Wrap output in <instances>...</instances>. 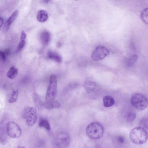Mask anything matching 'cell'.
I'll list each match as a JSON object with an SVG mask.
<instances>
[{
	"label": "cell",
	"instance_id": "23",
	"mask_svg": "<svg viewBox=\"0 0 148 148\" xmlns=\"http://www.w3.org/2000/svg\"><path fill=\"white\" fill-rule=\"evenodd\" d=\"M18 95V92L17 90H14L9 99L8 102L12 103L15 102L17 100Z\"/></svg>",
	"mask_w": 148,
	"mask_h": 148
},
{
	"label": "cell",
	"instance_id": "29",
	"mask_svg": "<svg viewBox=\"0 0 148 148\" xmlns=\"http://www.w3.org/2000/svg\"><path fill=\"white\" fill-rule=\"evenodd\" d=\"M43 1L45 2H49L50 1L49 0H44V1Z\"/></svg>",
	"mask_w": 148,
	"mask_h": 148
},
{
	"label": "cell",
	"instance_id": "14",
	"mask_svg": "<svg viewBox=\"0 0 148 148\" xmlns=\"http://www.w3.org/2000/svg\"><path fill=\"white\" fill-rule=\"evenodd\" d=\"M26 34L25 32L23 31L21 34L19 42L17 47V51L18 52L21 50L25 45L26 38Z\"/></svg>",
	"mask_w": 148,
	"mask_h": 148
},
{
	"label": "cell",
	"instance_id": "19",
	"mask_svg": "<svg viewBox=\"0 0 148 148\" xmlns=\"http://www.w3.org/2000/svg\"><path fill=\"white\" fill-rule=\"evenodd\" d=\"M6 134H7L6 126L1 125L0 127V140L2 144H4L6 141Z\"/></svg>",
	"mask_w": 148,
	"mask_h": 148
},
{
	"label": "cell",
	"instance_id": "10",
	"mask_svg": "<svg viewBox=\"0 0 148 148\" xmlns=\"http://www.w3.org/2000/svg\"><path fill=\"white\" fill-rule=\"evenodd\" d=\"M39 40L41 43L44 45H47L51 39V34L47 30L42 31L39 34Z\"/></svg>",
	"mask_w": 148,
	"mask_h": 148
},
{
	"label": "cell",
	"instance_id": "13",
	"mask_svg": "<svg viewBox=\"0 0 148 148\" xmlns=\"http://www.w3.org/2000/svg\"><path fill=\"white\" fill-rule=\"evenodd\" d=\"M48 18V15L45 10H40L38 12L37 19L40 22H44L47 21Z\"/></svg>",
	"mask_w": 148,
	"mask_h": 148
},
{
	"label": "cell",
	"instance_id": "12",
	"mask_svg": "<svg viewBox=\"0 0 148 148\" xmlns=\"http://www.w3.org/2000/svg\"><path fill=\"white\" fill-rule=\"evenodd\" d=\"M44 107L48 110H51L54 108H59L60 106L59 103L56 100L46 101L43 103Z\"/></svg>",
	"mask_w": 148,
	"mask_h": 148
},
{
	"label": "cell",
	"instance_id": "18",
	"mask_svg": "<svg viewBox=\"0 0 148 148\" xmlns=\"http://www.w3.org/2000/svg\"><path fill=\"white\" fill-rule=\"evenodd\" d=\"M33 97L34 103L36 107L38 109H41L43 106V103H42L39 95L36 93H34L33 94Z\"/></svg>",
	"mask_w": 148,
	"mask_h": 148
},
{
	"label": "cell",
	"instance_id": "17",
	"mask_svg": "<svg viewBox=\"0 0 148 148\" xmlns=\"http://www.w3.org/2000/svg\"><path fill=\"white\" fill-rule=\"evenodd\" d=\"M18 73V70L14 66L10 68L7 73V76L11 79H14L16 77Z\"/></svg>",
	"mask_w": 148,
	"mask_h": 148
},
{
	"label": "cell",
	"instance_id": "4",
	"mask_svg": "<svg viewBox=\"0 0 148 148\" xmlns=\"http://www.w3.org/2000/svg\"><path fill=\"white\" fill-rule=\"evenodd\" d=\"M131 101L132 105L138 110H144L148 106V99L140 93H137L133 95Z\"/></svg>",
	"mask_w": 148,
	"mask_h": 148
},
{
	"label": "cell",
	"instance_id": "1",
	"mask_svg": "<svg viewBox=\"0 0 148 148\" xmlns=\"http://www.w3.org/2000/svg\"><path fill=\"white\" fill-rule=\"evenodd\" d=\"M130 140L133 143L141 145L145 143L148 138V134L145 129L141 127L133 129L130 134Z\"/></svg>",
	"mask_w": 148,
	"mask_h": 148
},
{
	"label": "cell",
	"instance_id": "26",
	"mask_svg": "<svg viewBox=\"0 0 148 148\" xmlns=\"http://www.w3.org/2000/svg\"><path fill=\"white\" fill-rule=\"evenodd\" d=\"M6 54L5 52L3 51H0V56L1 59L3 61L6 59Z\"/></svg>",
	"mask_w": 148,
	"mask_h": 148
},
{
	"label": "cell",
	"instance_id": "27",
	"mask_svg": "<svg viewBox=\"0 0 148 148\" xmlns=\"http://www.w3.org/2000/svg\"><path fill=\"white\" fill-rule=\"evenodd\" d=\"M118 139V141L121 143H123L124 142V139L123 137L119 136Z\"/></svg>",
	"mask_w": 148,
	"mask_h": 148
},
{
	"label": "cell",
	"instance_id": "8",
	"mask_svg": "<svg viewBox=\"0 0 148 148\" xmlns=\"http://www.w3.org/2000/svg\"><path fill=\"white\" fill-rule=\"evenodd\" d=\"M109 53V50L106 47L99 46L97 47L92 52L91 57L94 60L99 61L106 57Z\"/></svg>",
	"mask_w": 148,
	"mask_h": 148
},
{
	"label": "cell",
	"instance_id": "6",
	"mask_svg": "<svg viewBox=\"0 0 148 148\" xmlns=\"http://www.w3.org/2000/svg\"><path fill=\"white\" fill-rule=\"evenodd\" d=\"M57 92V77L54 74H51L50 78L49 84L46 95L47 101L53 100Z\"/></svg>",
	"mask_w": 148,
	"mask_h": 148
},
{
	"label": "cell",
	"instance_id": "5",
	"mask_svg": "<svg viewBox=\"0 0 148 148\" xmlns=\"http://www.w3.org/2000/svg\"><path fill=\"white\" fill-rule=\"evenodd\" d=\"M23 118L29 126L34 125L37 119L36 109L34 107H28L24 109L22 113Z\"/></svg>",
	"mask_w": 148,
	"mask_h": 148
},
{
	"label": "cell",
	"instance_id": "16",
	"mask_svg": "<svg viewBox=\"0 0 148 148\" xmlns=\"http://www.w3.org/2000/svg\"><path fill=\"white\" fill-rule=\"evenodd\" d=\"M18 10H15L8 19L5 24L6 30L8 29L9 27L14 21L18 14Z\"/></svg>",
	"mask_w": 148,
	"mask_h": 148
},
{
	"label": "cell",
	"instance_id": "25",
	"mask_svg": "<svg viewBox=\"0 0 148 148\" xmlns=\"http://www.w3.org/2000/svg\"><path fill=\"white\" fill-rule=\"evenodd\" d=\"M136 117V114L134 112H129L127 116V121L128 122H131L133 121Z\"/></svg>",
	"mask_w": 148,
	"mask_h": 148
},
{
	"label": "cell",
	"instance_id": "21",
	"mask_svg": "<svg viewBox=\"0 0 148 148\" xmlns=\"http://www.w3.org/2000/svg\"><path fill=\"white\" fill-rule=\"evenodd\" d=\"M38 125L39 127L44 128L48 131L50 130V124L48 121L46 119H41L39 122Z\"/></svg>",
	"mask_w": 148,
	"mask_h": 148
},
{
	"label": "cell",
	"instance_id": "3",
	"mask_svg": "<svg viewBox=\"0 0 148 148\" xmlns=\"http://www.w3.org/2000/svg\"><path fill=\"white\" fill-rule=\"evenodd\" d=\"M70 142V136L68 133L64 132L57 133L53 139V144L56 148H66Z\"/></svg>",
	"mask_w": 148,
	"mask_h": 148
},
{
	"label": "cell",
	"instance_id": "11",
	"mask_svg": "<svg viewBox=\"0 0 148 148\" xmlns=\"http://www.w3.org/2000/svg\"><path fill=\"white\" fill-rule=\"evenodd\" d=\"M47 57L58 63H60L62 61L61 56L58 53L54 51H49L47 53Z\"/></svg>",
	"mask_w": 148,
	"mask_h": 148
},
{
	"label": "cell",
	"instance_id": "15",
	"mask_svg": "<svg viewBox=\"0 0 148 148\" xmlns=\"http://www.w3.org/2000/svg\"><path fill=\"white\" fill-rule=\"evenodd\" d=\"M103 104L106 107H109L112 106L114 103V98L111 96L106 95L103 98Z\"/></svg>",
	"mask_w": 148,
	"mask_h": 148
},
{
	"label": "cell",
	"instance_id": "9",
	"mask_svg": "<svg viewBox=\"0 0 148 148\" xmlns=\"http://www.w3.org/2000/svg\"><path fill=\"white\" fill-rule=\"evenodd\" d=\"M84 86L88 94L97 91L99 88V85L96 82L92 81H87L84 82Z\"/></svg>",
	"mask_w": 148,
	"mask_h": 148
},
{
	"label": "cell",
	"instance_id": "24",
	"mask_svg": "<svg viewBox=\"0 0 148 148\" xmlns=\"http://www.w3.org/2000/svg\"><path fill=\"white\" fill-rule=\"evenodd\" d=\"M140 124L142 127L148 129V117L143 118L140 121Z\"/></svg>",
	"mask_w": 148,
	"mask_h": 148
},
{
	"label": "cell",
	"instance_id": "22",
	"mask_svg": "<svg viewBox=\"0 0 148 148\" xmlns=\"http://www.w3.org/2000/svg\"><path fill=\"white\" fill-rule=\"evenodd\" d=\"M140 18L144 23L148 25V8H146L142 11Z\"/></svg>",
	"mask_w": 148,
	"mask_h": 148
},
{
	"label": "cell",
	"instance_id": "20",
	"mask_svg": "<svg viewBox=\"0 0 148 148\" xmlns=\"http://www.w3.org/2000/svg\"><path fill=\"white\" fill-rule=\"evenodd\" d=\"M138 59V56L136 54H133L130 56L127 59L126 64L128 67L132 66L136 62Z\"/></svg>",
	"mask_w": 148,
	"mask_h": 148
},
{
	"label": "cell",
	"instance_id": "28",
	"mask_svg": "<svg viewBox=\"0 0 148 148\" xmlns=\"http://www.w3.org/2000/svg\"><path fill=\"white\" fill-rule=\"evenodd\" d=\"M3 23V18L1 17H0V27H1Z\"/></svg>",
	"mask_w": 148,
	"mask_h": 148
},
{
	"label": "cell",
	"instance_id": "7",
	"mask_svg": "<svg viewBox=\"0 0 148 148\" xmlns=\"http://www.w3.org/2000/svg\"><path fill=\"white\" fill-rule=\"evenodd\" d=\"M6 129L7 135L11 138H17L21 135V129L14 122L10 121L8 122L6 125Z\"/></svg>",
	"mask_w": 148,
	"mask_h": 148
},
{
	"label": "cell",
	"instance_id": "2",
	"mask_svg": "<svg viewBox=\"0 0 148 148\" xmlns=\"http://www.w3.org/2000/svg\"><path fill=\"white\" fill-rule=\"evenodd\" d=\"M104 130L103 126L97 122H93L87 126L86 133L90 138L92 139H97L101 138L103 135Z\"/></svg>",
	"mask_w": 148,
	"mask_h": 148
}]
</instances>
